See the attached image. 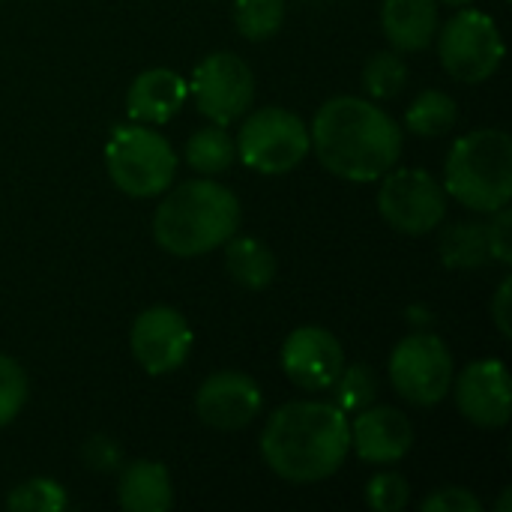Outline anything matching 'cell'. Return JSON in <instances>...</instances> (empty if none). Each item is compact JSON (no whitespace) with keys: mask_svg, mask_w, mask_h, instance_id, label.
Here are the masks:
<instances>
[{"mask_svg":"<svg viewBox=\"0 0 512 512\" xmlns=\"http://www.w3.org/2000/svg\"><path fill=\"white\" fill-rule=\"evenodd\" d=\"M459 120V105L444 90H423L405 114V126L420 138H438L447 135Z\"/></svg>","mask_w":512,"mask_h":512,"instance_id":"obj_21","label":"cell"},{"mask_svg":"<svg viewBox=\"0 0 512 512\" xmlns=\"http://www.w3.org/2000/svg\"><path fill=\"white\" fill-rule=\"evenodd\" d=\"M510 291L512 282L510 279H504L501 288H498V294H495V303H492V318H495V324H498V330H501L504 336H510Z\"/></svg>","mask_w":512,"mask_h":512,"instance_id":"obj_32","label":"cell"},{"mask_svg":"<svg viewBox=\"0 0 512 512\" xmlns=\"http://www.w3.org/2000/svg\"><path fill=\"white\" fill-rule=\"evenodd\" d=\"M351 426V447L369 465H393L405 459L414 447V426L411 420L390 405H369L354 414Z\"/></svg>","mask_w":512,"mask_h":512,"instance_id":"obj_15","label":"cell"},{"mask_svg":"<svg viewBox=\"0 0 512 512\" xmlns=\"http://www.w3.org/2000/svg\"><path fill=\"white\" fill-rule=\"evenodd\" d=\"M309 141L321 165L351 183L381 180L402 156L396 120L360 96L324 102L309 126Z\"/></svg>","mask_w":512,"mask_h":512,"instance_id":"obj_1","label":"cell"},{"mask_svg":"<svg viewBox=\"0 0 512 512\" xmlns=\"http://www.w3.org/2000/svg\"><path fill=\"white\" fill-rule=\"evenodd\" d=\"M408 84V66L396 51H378L363 69V90L372 99H393Z\"/></svg>","mask_w":512,"mask_h":512,"instance_id":"obj_25","label":"cell"},{"mask_svg":"<svg viewBox=\"0 0 512 512\" xmlns=\"http://www.w3.org/2000/svg\"><path fill=\"white\" fill-rule=\"evenodd\" d=\"M240 228V201L216 180L177 183L156 207L153 237L159 249L177 258H195L219 249Z\"/></svg>","mask_w":512,"mask_h":512,"instance_id":"obj_3","label":"cell"},{"mask_svg":"<svg viewBox=\"0 0 512 512\" xmlns=\"http://www.w3.org/2000/svg\"><path fill=\"white\" fill-rule=\"evenodd\" d=\"M441 258L450 270H477L489 261V240L483 222H456L441 234Z\"/></svg>","mask_w":512,"mask_h":512,"instance_id":"obj_20","label":"cell"},{"mask_svg":"<svg viewBox=\"0 0 512 512\" xmlns=\"http://www.w3.org/2000/svg\"><path fill=\"white\" fill-rule=\"evenodd\" d=\"M237 159V147L234 138L228 135L225 126H204L198 129L189 141H186V162L198 171V174H222L225 168H231Z\"/></svg>","mask_w":512,"mask_h":512,"instance_id":"obj_22","label":"cell"},{"mask_svg":"<svg viewBox=\"0 0 512 512\" xmlns=\"http://www.w3.org/2000/svg\"><path fill=\"white\" fill-rule=\"evenodd\" d=\"M129 348L147 375H171L189 360L192 327L177 309L150 306L135 318L129 333Z\"/></svg>","mask_w":512,"mask_h":512,"instance_id":"obj_11","label":"cell"},{"mask_svg":"<svg viewBox=\"0 0 512 512\" xmlns=\"http://www.w3.org/2000/svg\"><path fill=\"white\" fill-rule=\"evenodd\" d=\"M117 501L129 512H168L174 501L171 474L162 462L138 459L120 471Z\"/></svg>","mask_w":512,"mask_h":512,"instance_id":"obj_18","label":"cell"},{"mask_svg":"<svg viewBox=\"0 0 512 512\" xmlns=\"http://www.w3.org/2000/svg\"><path fill=\"white\" fill-rule=\"evenodd\" d=\"M237 159L258 174H288L312 150L309 126L288 108L267 105L252 111L234 141Z\"/></svg>","mask_w":512,"mask_h":512,"instance_id":"obj_6","label":"cell"},{"mask_svg":"<svg viewBox=\"0 0 512 512\" xmlns=\"http://www.w3.org/2000/svg\"><path fill=\"white\" fill-rule=\"evenodd\" d=\"M381 27L396 51H423L438 36V0H384Z\"/></svg>","mask_w":512,"mask_h":512,"instance_id":"obj_17","label":"cell"},{"mask_svg":"<svg viewBox=\"0 0 512 512\" xmlns=\"http://www.w3.org/2000/svg\"><path fill=\"white\" fill-rule=\"evenodd\" d=\"M423 512H483V504L468 489L447 486L423 501Z\"/></svg>","mask_w":512,"mask_h":512,"instance_id":"obj_30","label":"cell"},{"mask_svg":"<svg viewBox=\"0 0 512 512\" xmlns=\"http://www.w3.org/2000/svg\"><path fill=\"white\" fill-rule=\"evenodd\" d=\"M105 168L129 198H153L171 189L177 174L174 147L147 123H123L105 141Z\"/></svg>","mask_w":512,"mask_h":512,"instance_id":"obj_5","label":"cell"},{"mask_svg":"<svg viewBox=\"0 0 512 512\" xmlns=\"http://www.w3.org/2000/svg\"><path fill=\"white\" fill-rule=\"evenodd\" d=\"M186 96H189L186 78H180L174 69L156 66V69L141 72L132 81L126 93V111L135 123L162 126L180 114V108L186 105Z\"/></svg>","mask_w":512,"mask_h":512,"instance_id":"obj_16","label":"cell"},{"mask_svg":"<svg viewBox=\"0 0 512 512\" xmlns=\"http://www.w3.org/2000/svg\"><path fill=\"white\" fill-rule=\"evenodd\" d=\"M225 270L246 291H264L276 279V258L267 243L255 237H228L225 243Z\"/></svg>","mask_w":512,"mask_h":512,"instance_id":"obj_19","label":"cell"},{"mask_svg":"<svg viewBox=\"0 0 512 512\" xmlns=\"http://www.w3.org/2000/svg\"><path fill=\"white\" fill-rule=\"evenodd\" d=\"M282 369L297 387L324 393L345 369V348L324 327H297L282 345Z\"/></svg>","mask_w":512,"mask_h":512,"instance_id":"obj_14","label":"cell"},{"mask_svg":"<svg viewBox=\"0 0 512 512\" xmlns=\"http://www.w3.org/2000/svg\"><path fill=\"white\" fill-rule=\"evenodd\" d=\"M333 405L345 414H360L363 408L375 405L378 399V378L366 363L345 366L333 381Z\"/></svg>","mask_w":512,"mask_h":512,"instance_id":"obj_23","label":"cell"},{"mask_svg":"<svg viewBox=\"0 0 512 512\" xmlns=\"http://www.w3.org/2000/svg\"><path fill=\"white\" fill-rule=\"evenodd\" d=\"M441 3H447V6H468V3H474V0H441Z\"/></svg>","mask_w":512,"mask_h":512,"instance_id":"obj_34","label":"cell"},{"mask_svg":"<svg viewBox=\"0 0 512 512\" xmlns=\"http://www.w3.org/2000/svg\"><path fill=\"white\" fill-rule=\"evenodd\" d=\"M453 375V354L441 336L414 333L390 354V381L396 393L417 408L444 402L453 387Z\"/></svg>","mask_w":512,"mask_h":512,"instance_id":"obj_8","label":"cell"},{"mask_svg":"<svg viewBox=\"0 0 512 512\" xmlns=\"http://www.w3.org/2000/svg\"><path fill=\"white\" fill-rule=\"evenodd\" d=\"M186 84L195 96L198 111L216 126H231L234 120H240L255 99V75L249 63L231 51H216L204 57L195 66L192 81Z\"/></svg>","mask_w":512,"mask_h":512,"instance_id":"obj_10","label":"cell"},{"mask_svg":"<svg viewBox=\"0 0 512 512\" xmlns=\"http://www.w3.org/2000/svg\"><path fill=\"white\" fill-rule=\"evenodd\" d=\"M438 57L456 81L480 84L498 72L504 60V36L492 15L480 9H459L441 27Z\"/></svg>","mask_w":512,"mask_h":512,"instance_id":"obj_7","label":"cell"},{"mask_svg":"<svg viewBox=\"0 0 512 512\" xmlns=\"http://www.w3.org/2000/svg\"><path fill=\"white\" fill-rule=\"evenodd\" d=\"M378 210L402 234H429L447 216V192L423 168H390L381 177Z\"/></svg>","mask_w":512,"mask_h":512,"instance_id":"obj_9","label":"cell"},{"mask_svg":"<svg viewBox=\"0 0 512 512\" xmlns=\"http://www.w3.org/2000/svg\"><path fill=\"white\" fill-rule=\"evenodd\" d=\"M444 192L462 207L495 213L512 198V138L507 129L462 135L444 165Z\"/></svg>","mask_w":512,"mask_h":512,"instance_id":"obj_4","label":"cell"},{"mask_svg":"<svg viewBox=\"0 0 512 512\" xmlns=\"http://www.w3.org/2000/svg\"><path fill=\"white\" fill-rule=\"evenodd\" d=\"M81 456H84L87 468H93V471H105V474H108V471H117V468H120V462H123L120 447H117L111 438H105V435L90 438V441L84 444Z\"/></svg>","mask_w":512,"mask_h":512,"instance_id":"obj_31","label":"cell"},{"mask_svg":"<svg viewBox=\"0 0 512 512\" xmlns=\"http://www.w3.org/2000/svg\"><path fill=\"white\" fill-rule=\"evenodd\" d=\"M24 402H27V375H24V369L12 357L0 354V429L9 426L21 414Z\"/></svg>","mask_w":512,"mask_h":512,"instance_id":"obj_27","label":"cell"},{"mask_svg":"<svg viewBox=\"0 0 512 512\" xmlns=\"http://www.w3.org/2000/svg\"><path fill=\"white\" fill-rule=\"evenodd\" d=\"M366 501L378 512H402L411 501V486L396 471H381L366 486Z\"/></svg>","mask_w":512,"mask_h":512,"instance_id":"obj_28","label":"cell"},{"mask_svg":"<svg viewBox=\"0 0 512 512\" xmlns=\"http://www.w3.org/2000/svg\"><path fill=\"white\" fill-rule=\"evenodd\" d=\"M6 507L15 512H63L69 507V498L60 483L48 477H36L15 486L6 498Z\"/></svg>","mask_w":512,"mask_h":512,"instance_id":"obj_26","label":"cell"},{"mask_svg":"<svg viewBox=\"0 0 512 512\" xmlns=\"http://www.w3.org/2000/svg\"><path fill=\"white\" fill-rule=\"evenodd\" d=\"M264 408L261 387L234 369L213 372L195 393V411L201 423L219 432H237L246 429Z\"/></svg>","mask_w":512,"mask_h":512,"instance_id":"obj_13","label":"cell"},{"mask_svg":"<svg viewBox=\"0 0 512 512\" xmlns=\"http://www.w3.org/2000/svg\"><path fill=\"white\" fill-rule=\"evenodd\" d=\"M501 512L510 510V492H504V498H501V507H498Z\"/></svg>","mask_w":512,"mask_h":512,"instance_id":"obj_33","label":"cell"},{"mask_svg":"<svg viewBox=\"0 0 512 512\" xmlns=\"http://www.w3.org/2000/svg\"><path fill=\"white\" fill-rule=\"evenodd\" d=\"M285 21V0H234V24L240 36L261 42L279 33Z\"/></svg>","mask_w":512,"mask_h":512,"instance_id":"obj_24","label":"cell"},{"mask_svg":"<svg viewBox=\"0 0 512 512\" xmlns=\"http://www.w3.org/2000/svg\"><path fill=\"white\" fill-rule=\"evenodd\" d=\"M453 396L462 417L480 429H501L510 423V372L501 360H477L462 375H453Z\"/></svg>","mask_w":512,"mask_h":512,"instance_id":"obj_12","label":"cell"},{"mask_svg":"<svg viewBox=\"0 0 512 512\" xmlns=\"http://www.w3.org/2000/svg\"><path fill=\"white\" fill-rule=\"evenodd\" d=\"M486 240H489V258L498 264L512 261V213L510 207H501L492 213V222L486 225Z\"/></svg>","mask_w":512,"mask_h":512,"instance_id":"obj_29","label":"cell"},{"mask_svg":"<svg viewBox=\"0 0 512 512\" xmlns=\"http://www.w3.org/2000/svg\"><path fill=\"white\" fill-rule=\"evenodd\" d=\"M351 450L348 414L333 402H288L261 432V456L288 483L333 477Z\"/></svg>","mask_w":512,"mask_h":512,"instance_id":"obj_2","label":"cell"}]
</instances>
